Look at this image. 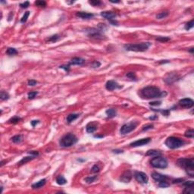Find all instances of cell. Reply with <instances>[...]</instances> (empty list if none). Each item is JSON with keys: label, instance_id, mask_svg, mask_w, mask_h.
<instances>
[{"label": "cell", "instance_id": "14", "mask_svg": "<svg viewBox=\"0 0 194 194\" xmlns=\"http://www.w3.org/2000/svg\"><path fill=\"white\" fill-rule=\"evenodd\" d=\"M132 177H133V175H132L130 171H126L120 177V180L124 182V183H129L132 179Z\"/></svg>", "mask_w": 194, "mask_h": 194}, {"label": "cell", "instance_id": "28", "mask_svg": "<svg viewBox=\"0 0 194 194\" xmlns=\"http://www.w3.org/2000/svg\"><path fill=\"white\" fill-rule=\"evenodd\" d=\"M6 54L8 55H15L18 54V51L14 48H8L6 50Z\"/></svg>", "mask_w": 194, "mask_h": 194}, {"label": "cell", "instance_id": "40", "mask_svg": "<svg viewBox=\"0 0 194 194\" xmlns=\"http://www.w3.org/2000/svg\"><path fill=\"white\" fill-rule=\"evenodd\" d=\"M152 110L155 111H159L163 115H165V116H168L169 114H170V110L169 109H158V110L152 109Z\"/></svg>", "mask_w": 194, "mask_h": 194}, {"label": "cell", "instance_id": "38", "mask_svg": "<svg viewBox=\"0 0 194 194\" xmlns=\"http://www.w3.org/2000/svg\"><path fill=\"white\" fill-rule=\"evenodd\" d=\"M29 15H30V11H26V12L24 13V14L23 15L22 18L21 19V22L22 23V24H24V23L27 22V21H28V18L29 17Z\"/></svg>", "mask_w": 194, "mask_h": 194}, {"label": "cell", "instance_id": "19", "mask_svg": "<svg viewBox=\"0 0 194 194\" xmlns=\"http://www.w3.org/2000/svg\"><path fill=\"white\" fill-rule=\"evenodd\" d=\"M177 78H178L176 74H168L167 75V77L164 79V80L167 83L170 84V83H174V81H176Z\"/></svg>", "mask_w": 194, "mask_h": 194}, {"label": "cell", "instance_id": "57", "mask_svg": "<svg viewBox=\"0 0 194 194\" xmlns=\"http://www.w3.org/2000/svg\"><path fill=\"white\" fill-rule=\"evenodd\" d=\"M159 64H165V63H169V61L168 60H162L161 61L158 62Z\"/></svg>", "mask_w": 194, "mask_h": 194}, {"label": "cell", "instance_id": "44", "mask_svg": "<svg viewBox=\"0 0 194 194\" xmlns=\"http://www.w3.org/2000/svg\"><path fill=\"white\" fill-rule=\"evenodd\" d=\"M100 65H101V63L99 62V61H94L93 62H92V63L91 64V67H92V68H97L100 67Z\"/></svg>", "mask_w": 194, "mask_h": 194}, {"label": "cell", "instance_id": "53", "mask_svg": "<svg viewBox=\"0 0 194 194\" xmlns=\"http://www.w3.org/2000/svg\"><path fill=\"white\" fill-rule=\"evenodd\" d=\"M161 104H162V102H160V101H158V102H149L150 106H160Z\"/></svg>", "mask_w": 194, "mask_h": 194}, {"label": "cell", "instance_id": "39", "mask_svg": "<svg viewBox=\"0 0 194 194\" xmlns=\"http://www.w3.org/2000/svg\"><path fill=\"white\" fill-rule=\"evenodd\" d=\"M168 15V11H163V12H161L159 14H158L156 15V18L157 19H162V18H166L167 16Z\"/></svg>", "mask_w": 194, "mask_h": 194}, {"label": "cell", "instance_id": "10", "mask_svg": "<svg viewBox=\"0 0 194 194\" xmlns=\"http://www.w3.org/2000/svg\"><path fill=\"white\" fill-rule=\"evenodd\" d=\"M106 88L108 91H113L117 89H121L122 87L116 82L115 80H108L106 83Z\"/></svg>", "mask_w": 194, "mask_h": 194}, {"label": "cell", "instance_id": "42", "mask_svg": "<svg viewBox=\"0 0 194 194\" xmlns=\"http://www.w3.org/2000/svg\"><path fill=\"white\" fill-rule=\"evenodd\" d=\"M126 76L127 77H129V78L131 79V80H137V76H136V74L134 72H128L126 74Z\"/></svg>", "mask_w": 194, "mask_h": 194}, {"label": "cell", "instance_id": "8", "mask_svg": "<svg viewBox=\"0 0 194 194\" xmlns=\"http://www.w3.org/2000/svg\"><path fill=\"white\" fill-rule=\"evenodd\" d=\"M137 126V123L136 122H130L124 125L121 129H120V133H121V135H127L130 134V132H132L133 130H134L136 129V127Z\"/></svg>", "mask_w": 194, "mask_h": 194}, {"label": "cell", "instance_id": "54", "mask_svg": "<svg viewBox=\"0 0 194 194\" xmlns=\"http://www.w3.org/2000/svg\"><path fill=\"white\" fill-rule=\"evenodd\" d=\"M184 180L183 179V178H179V179H176V180H174L172 181V183L173 184H179V183H182Z\"/></svg>", "mask_w": 194, "mask_h": 194}, {"label": "cell", "instance_id": "36", "mask_svg": "<svg viewBox=\"0 0 194 194\" xmlns=\"http://www.w3.org/2000/svg\"><path fill=\"white\" fill-rule=\"evenodd\" d=\"M193 192H194L193 186H191V187H185L184 190L183 191L184 193H188V194H193Z\"/></svg>", "mask_w": 194, "mask_h": 194}, {"label": "cell", "instance_id": "55", "mask_svg": "<svg viewBox=\"0 0 194 194\" xmlns=\"http://www.w3.org/2000/svg\"><path fill=\"white\" fill-rule=\"evenodd\" d=\"M112 152L115 154H121V153L124 152V151L121 149H114V150H112Z\"/></svg>", "mask_w": 194, "mask_h": 194}, {"label": "cell", "instance_id": "26", "mask_svg": "<svg viewBox=\"0 0 194 194\" xmlns=\"http://www.w3.org/2000/svg\"><path fill=\"white\" fill-rule=\"evenodd\" d=\"M79 117V115L78 114H70L68 115L67 117V121L68 123H71L72 121H75V120Z\"/></svg>", "mask_w": 194, "mask_h": 194}, {"label": "cell", "instance_id": "29", "mask_svg": "<svg viewBox=\"0 0 194 194\" xmlns=\"http://www.w3.org/2000/svg\"><path fill=\"white\" fill-rule=\"evenodd\" d=\"M9 94L8 93L5 91H1V93H0V99L2 100H7L9 99Z\"/></svg>", "mask_w": 194, "mask_h": 194}, {"label": "cell", "instance_id": "47", "mask_svg": "<svg viewBox=\"0 0 194 194\" xmlns=\"http://www.w3.org/2000/svg\"><path fill=\"white\" fill-rule=\"evenodd\" d=\"M194 183L193 181L192 180H189V181H184L183 183V185L184 187H191V186H193Z\"/></svg>", "mask_w": 194, "mask_h": 194}, {"label": "cell", "instance_id": "1", "mask_svg": "<svg viewBox=\"0 0 194 194\" xmlns=\"http://www.w3.org/2000/svg\"><path fill=\"white\" fill-rule=\"evenodd\" d=\"M139 94L143 99H150L165 97L167 96V92L165 91H162L159 88L156 87L149 86L143 88L139 92Z\"/></svg>", "mask_w": 194, "mask_h": 194}, {"label": "cell", "instance_id": "16", "mask_svg": "<svg viewBox=\"0 0 194 194\" xmlns=\"http://www.w3.org/2000/svg\"><path fill=\"white\" fill-rule=\"evenodd\" d=\"M76 16L80 18L88 20V19H91V18H93L94 17V14L85 12V11H77V12L76 13Z\"/></svg>", "mask_w": 194, "mask_h": 194}, {"label": "cell", "instance_id": "13", "mask_svg": "<svg viewBox=\"0 0 194 194\" xmlns=\"http://www.w3.org/2000/svg\"><path fill=\"white\" fill-rule=\"evenodd\" d=\"M100 14H101V16L103 17L104 18H106L108 21L115 20V18L117 17V14H116L115 12H113V11H102V12H101Z\"/></svg>", "mask_w": 194, "mask_h": 194}, {"label": "cell", "instance_id": "35", "mask_svg": "<svg viewBox=\"0 0 194 194\" xmlns=\"http://www.w3.org/2000/svg\"><path fill=\"white\" fill-rule=\"evenodd\" d=\"M193 26H194V21H193V20H191L189 22L187 23V24H185L184 28H185V30H189L193 28Z\"/></svg>", "mask_w": 194, "mask_h": 194}, {"label": "cell", "instance_id": "15", "mask_svg": "<svg viewBox=\"0 0 194 194\" xmlns=\"http://www.w3.org/2000/svg\"><path fill=\"white\" fill-rule=\"evenodd\" d=\"M151 176L153 178V179L157 181V182H160V181H163V180H167L168 179V177H167L166 175H163L162 174H159L158 172H152L151 174Z\"/></svg>", "mask_w": 194, "mask_h": 194}, {"label": "cell", "instance_id": "7", "mask_svg": "<svg viewBox=\"0 0 194 194\" xmlns=\"http://www.w3.org/2000/svg\"><path fill=\"white\" fill-rule=\"evenodd\" d=\"M150 164L153 168H166L168 167V162L164 157L162 156H155L152 160L150 161Z\"/></svg>", "mask_w": 194, "mask_h": 194}, {"label": "cell", "instance_id": "3", "mask_svg": "<svg viewBox=\"0 0 194 194\" xmlns=\"http://www.w3.org/2000/svg\"><path fill=\"white\" fill-rule=\"evenodd\" d=\"M151 46V42H143L135 44H125L124 46V48L126 51L130 52H146L147 51Z\"/></svg>", "mask_w": 194, "mask_h": 194}, {"label": "cell", "instance_id": "23", "mask_svg": "<svg viewBox=\"0 0 194 194\" xmlns=\"http://www.w3.org/2000/svg\"><path fill=\"white\" fill-rule=\"evenodd\" d=\"M106 113L108 118H114L117 115V111L115 108H108L106 110Z\"/></svg>", "mask_w": 194, "mask_h": 194}, {"label": "cell", "instance_id": "37", "mask_svg": "<svg viewBox=\"0 0 194 194\" xmlns=\"http://www.w3.org/2000/svg\"><path fill=\"white\" fill-rule=\"evenodd\" d=\"M158 187H161V188H166V187H168L170 184L167 182L166 180H163V181H160L158 182Z\"/></svg>", "mask_w": 194, "mask_h": 194}, {"label": "cell", "instance_id": "6", "mask_svg": "<svg viewBox=\"0 0 194 194\" xmlns=\"http://www.w3.org/2000/svg\"><path fill=\"white\" fill-rule=\"evenodd\" d=\"M88 37L94 40H105L106 37L103 33V30L95 28H89L85 30Z\"/></svg>", "mask_w": 194, "mask_h": 194}, {"label": "cell", "instance_id": "32", "mask_svg": "<svg viewBox=\"0 0 194 194\" xmlns=\"http://www.w3.org/2000/svg\"><path fill=\"white\" fill-rule=\"evenodd\" d=\"M97 179V176H91V177H87L84 179L87 184H91L92 182H94Z\"/></svg>", "mask_w": 194, "mask_h": 194}, {"label": "cell", "instance_id": "50", "mask_svg": "<svg viewBox=\"0 0 194 194\" xmlns=\"http://www.w3.org/2000/svg\"><path fill=\"white\" fill-rule=\"evenodd\" d=\"M99 171V168L97 165H94L91 169L92 173H98Z\"/></svg>", "mask_w": 194, "mask_h": 194}, {"label": "cell", "instance_id": "48", "mask_svg": "<svg viewBox=\"0 0 194 194\" xmlns=\"http://www.w3.org/2000/svg\"><path fill=\"white\" fill-rule=\"evenodd\" d=\"M37 83V80H28V86H31V87H33L35 86Z\"/></svg>", "mask_w": 194, "mask_h": 194}, {"label": "cell", "instance_id": "56", "mask_svg": "<svg viewBox=\"0 0 194 194\" xmlns=\"http://www.w3.org/2000/svg\"><path fill=\"white\" fill-rule=\"evenodd\" d=\"M109 23L110 24H111V25H116V26H118V22L116 21V20H113V21H109Z\"/></svg>", "mask_w": 194, "mask_h": 194}, {"label": "cell", "instance_id": "2", "mask_svg": "<svg viewBox=\"0 0 194 194\" xmlns=\"http://www.w3.org/2000/svg\"><path fill=\"white\" fill-rule=\"evenodd\" d=\"M177 165L186 170L187 174L191 177H194V159L193 158H180L177 160Z\"/></svg>", "mask_w": 194, "mask_h": 194}, {"label": "cell", "instance_id": "18", "mask_svg": "<svg viewBox=\"0 0 194 194\" xmlns=\"http://www.w3.org/2000/svg\"><path fill=\"white\" fill-rule=\"evenodd\" d=\"M85 63V60L80 57H74L70 61L69 65H83Z\"/></svg>", "mask_w": 194, "mask_h": 194}, {"label": "cell", "instance_id": "12", "mask_svg": "<svg viewBox=\"0 0 194 194\" xmlns=\"http://www.w3.org/2000/svg\"><path fill=\"white\" fill-rule=\"evenodd\" d=\"M179 105L184 108H190L193 106L194 102L190 98H185V99H182L179 101Z\"/></svg>", "mask_w": 194, "mask_h": 194}, {"label": "cell", "instance_id": "11", "mask_svg": "<svg viewBox=\"0 0 194 194\" xmlns=\"http://www.w3.org/2000/svg\"><path fill=\"white\" fill-rule=\"evenodd\" d=\"M151 141V138L150 137H147V138H143V139H138V140H136L134 142H132L130 146L131 147H138V146H144L146 144H148V143Z\"/></svg>", "mask_w": 194, "mask_h": 194}, {"label": "cell", "instance_id": "27", "mask_svg": "<svg viewBox=\"0 0 194 194\" xmlns=\"http://www.w3.org/2000/svg\"><path fill=\"white\" fill-rule=\"evenodd\" d=\"M11 141L14 143H20L23 141V138H22V136L21 134H18V135H15L13 137H11Z\"/></svg>", "mask_w": 194, "mask_h": 194}, {"label": "cell", "instance_id": "31", "mask_svg": "<svg viewBox=\"0 0 194 194\" xmlns=\"http://www.w3.org/2000/svg\"><path fill=\"white\" fill-rule=\"evenodd\" d=\"M21 120L20 117H18V116H14V117L11 118L9 120V123L10 124H17Z\"/></svg>", "mask_w": 194, "mask_h": 194}, {"label": "cell", "instance_id": "46", "mask_svg": "<svg viewBox=\"0 0 194 194\" xmlns=\"http://www.w3.org/2000/svg\"><path fill=\"white\" fill-rule=\"evenodd\" d=\"M20 5L21 9H27V8H28V6L30 5V2L28 1H27V2H24L23 3H20V5Z\"/></svg>", "mask_w": 194, "mask_h": 194}, {"label": "cell", "instance_id": "22", "mask_svg": "<svg viewBox=\"0 0 194 194\" xmlns=\"http://www.w3.org/2000/svg\"><path fill=\"white\" fill-rule=\"evenodd\" d=\"M146 156H162V152L156 150V149H150L147 151V152L146 153Z\"/></svg>", "mask_w": 194, "mask_h": 194}, {"label": "cell", "instance_id": "34", "mask_svg": "<svg viewBox=\"0 0 194 194\" xmlns=\"http://www.w3.org/2000/svg\"><path fill=\"white\" fill-rule=\"evenodd\" d=\"M171 40L169 37H158L156 38V40L157 41H159L161 42H168Z\"/></svg>", "mask_w": 194, "mask_h": 194}, {"label": "cell", "instance_id": "5", "mask_svg": "<svg viewBox=\"0 0 194 194\" xmlns=\"http://www.w3.org/2000/svg\"><path fill=\"white\" fill-rule=\"evenodd\" d=\"M185 144V142L178 137H169L165 140V145L167 147L171 149H178L180 147L183 146Z\"/></svg>", "mask_w": 194, "mask_h": 194}, {"label": "cell", "instance_id": "17", "mask_svg": "<svg viewBox=\"0 0 194 194\" xmlns=\"http://www.w3.org/2000/svg\"><path fill=\"white\" fill-rule=\"evenodd\" d=\"M97 128H98V124L95 121H92V122H90L87 125L86 130L87 133L92 134V133H94V132L97 130Z\"/></svg>", "mask_w": 194, "mask_h": 194}, {"label": "cell", "instance_id": "49", "mask_svg": "<svg viewBox=\"0 0 194 194\" xmlns=\"http://www.w3.org/2000/svg\"><path fill=\"white\" fill-rule=\"evenodd\" d=\"M152 128H153V125H145L144 127H143V130L146 131V130L152 129Z\"/></svg>", "mask_w": 194, "mask_h": 194}, {"label": "cell", "instance_id": "61", "mask_svg": "<svg viewBox=\"0 0 194 194\" xmlns=\"http://www.w3.org/2000/svg\"><path fill=\"white\" fill-rule=\"evenodd\" d=\"M110 2L112 3H119L120 2V1H110Z\"/></svg>", "mask_w": 194, "mask_h": 194}, {"label": "cell", "instance_id": "52", "mask_svg": "<svg viewBox=\"0 0 194 194\" xmlns=\"http://www.w3.org/2000/svg\"><path fill=\"white\" fill-rule=\"evenodd\" d=\"M40 122V120H33V121H30V124H31L32 127H35L36 125H37Z\"/></svg>", "mask_w": 194, "mask_h": 194}, {"label": "cell", "instance_id": "45", "mask_svg": "<svg viewBox=\"0 0 194 194\" xmlns=\"http://www.w3.org/2000/svg\"><path fill=\"white\" fill-rule=\"evenodd\" d=\"M59 68H61V69H64L65 71L68 73L70 71V65H60L59 66Z\"/></svg>", "mask_w": 194, "mask_h": 194}, {"label": "cell", "instance_id": "24", "mask_svg": "<svg viewBox=\"0 0 194 194\" xmlns=\"http://www.w3.org/2000/svg\"><path fill=\"white\" fill-rule=\"evenodd\" d=\"M60 38V36L59 34H54L52 36L49 37L48 38L46 39V42H55L59 40V39Z\"/></svg>", "mask_w": 194, "mask_h": 194}, {"label": "cell", "instance_id": "43", "mask_svg": "<svg viewBox=\"0 0 194 194\" xmlns=\"http://www.w3.org/2000/svg\"><path fill=\"white\" fill-rule=\"evenodd\" d=\"M37 94H38V92H37V91L30 92H28V99H33L35 98V97H36V96H37Z\"/></svg>", "mask_w": 194, "mask_h": 194}, {"label": "cell", "instance_id": "60", "mask_svg": "<svg viewBox=\"0 0 194 194\" xmlns=\"http://www.w3.org/2000/svg\"><path fill=\"white\" fill-rule=\"evenodd\" d=\"M193 49H193V47L190 48V49L189 50V52H191V53H193Z\"/></svg>", "mask_w": 194, "mask_h": 194}, {"label": "cell", "instance_id": "33", "mask_svg": "<svg viewBox=\"0 0 194 194\" xmlns=\"http://www.w3.org/2000/svg\"><path fill=\"white\" fill-rule=\"evenodd\" d=\"M35 5H37V7H40V8H45L46 6V2L45 1H40V0H38V1H36L34 2Z\"/></svg>", "mask_w": 194, "mask_h": 194}, {"label": "cell", "instance_id": "9", "mask_svg": "<svg viewBox=\"0 0 194 194\" xmlns=\"http://www.w3.org/2000/svg\"><path fill=\"white\" fill-rule=\"evenodd\" d=\"M134 178L137 182L143 184H146L149 181V177L146 174L141 171H136L134 173Z\"/></svg>", "mask_w": 194, "mask_h": 194}, {"label": "cell", "instance_id": "4", "mask_svg": "<svg viewBox=\"0 0 194 194\" xmlns=\"http://www.w3.org/2000/svg\"><path fill=\"white\" fill-rule=\"evenodd\" d=\"M77 141H78V139L74 134L68 133L61 137L59 141V145L61 147H64V148H68V147H71L75 145Z\"/></svg>", "mask_w": 194, "mask_h": 194}, {"label": "cell", "instance_id": "30", "mask_svg": "<svg viewBox=\"0 0 194 194\" xmlns=\"http://www.w3.org/2000/svg\"><path fill=\"white\" fill-rule=\"evenodd\" d=\"M185 137L187 138H193L194 137V130L193 129H189L185 132Z\"/></svg>", "mask_w": 194, "mask_h": 194}, {"label": "cell", "instance_id": "51", "mask_svg": "<svg viewBox=\"0 0 194 194\" xmlns=\"http://www.w3.org/2000/svg\"><path fill=\"white\" fill-rule=\"evenodd\" d=\"M28 154L31 155V156H33L35 157H37L39 155H40L38 151H30V152H28Z\"/></svg>", "mask_w": 194, "mask_h": 194}, {"label": "cell", "instance_id": "41", "mask_svg": "<svg viewBox=\"0 0 194 194\" xmlns=\"http://www.w3.org/2000/svg\"><path fill=\"white\" fill-rule=\"evenodd\" d=\"M89 3L92 6H99L102 5V2L99 0H91V1H89Z\"/></svg>", "mask_w": 194, "mask_h": 194}, {"label": "cell", "instance_id": "25", "mask_svg": "<svg viewBox=\"0 0 194 194\" xmlns=\"http://www.w3.org/2000/svg\"><path fill=\"white\" fill-rule=\"evenodd\" d=\"M56 183L59 185H65L66 183H67V180L62 176V175H59V177H56Z\"/></svg>", "mask_w": 194, "mask_h": 194}, {"label": "cell", "instance_id": "21", "mask_svg": "<svg viewBox=\"0 0 194 194\" xmlns=\"http://www.w3.org/2000/svg\"><path fill=\"white\" fill-rule=\"evenodd\" d=\"M35 158H37V157H35V156H31V155H30V156H29L24 157L20 162H19L18 163V165H24V164H26V163H28V162L31 161V160H33V159H34Z\"/></svg>", "mask_w": 194, "mask_h": 194}, {"label": "cell", "instance_id": "59", "mask_svg": "<svg viewBox=\"0 0 194 194\" xmlns=\"http://www.w3.org/2000/svg\"><path fill=\"white\" fill-rule=\"evenodd\" d=\"M11 16H13V13H12V12H11V13L9 14V19H8V21H10L11 20V19H12V18H11Z\"/></svg>", "mask_w": 194, "mask_h": 194}, {"label": "cell", "instance_id": "20", "mask_svg": "<svg viewBox=\"0 0 194 194\" xmlns=\"http://www.w3.org/2000/svg\"><path fill=\"white\" fill-rule=\"evenodd\" d=\"M46 179H42L40 181L37 182V183L32 184L31 187L33 189H40V188L43 187V186L46 184Z\"/></svg>", "mask_w": 194, "mask_h": 194}, {"label": "cell", "instance_id": "58", "mask_svg": "<svg viewBox=\"0 0 194 194\" xmlns=\"http://www.w3.org/2000/svg\"><path fill=\"white\" fill-rule=\"evenodd\" d=\"M149 120H155V119L158 118V116H157V115H155V116H151V117H149Z\"/></svg>", "mask_w": 194, "mask_h": 194}]
</instances>
